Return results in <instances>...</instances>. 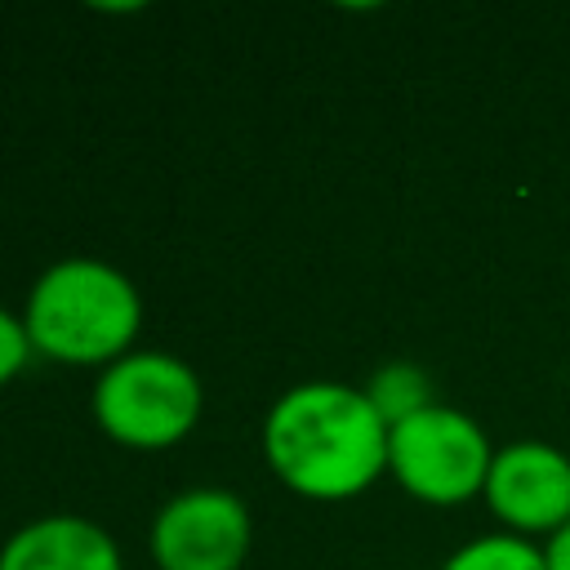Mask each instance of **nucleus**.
<instances>
[{
    "instance_id": "1",
    "label": "nucleus",
    "mask_w": 570,
    "mask_h": 570,
    "mask_svg": "<svg viewBox=\"0 0 570 570\" xmlns=\"http://www.w3.org/2000/svg\"><path fill=\"white\" fill-rule=\"evenodd\" d=\"M263 459L303 499H352L387 472V423L365 387L298 383L263 419Z\"/></svg>"
},
{
    "instance_id": "2",
    "label": "nucleus",
    "mask_w": 570,
    "mask_h": 570,
    "mask_svg": "<svg viewBox=\"0 0 570 570\" xmlns=\"http://www.w3.org/2000/svg\"><path fill=\"white\" fill-rule=\"evenodd\" d=\"M22 325L45 361L107 370L134 352L142 298L120 267L98 258H62L31 285Z\"/></svg>"
},
{
    "instance_id": "3",
    "label": "nucleus",
    "mask_w": 570,
    "mask_h": 570,
    "mask_svg": "<svg viewBox=\"0 0 570 570\" xmlns=\"http://www.w3.org/2000/svg\"><path fill=\"white\" fill-rule=\"evenodd\" d=\"M94 419L129 450H169L200 419V379L174 352H129L98 370Z\"/></svg>"
},
{
    "instance_id": "4",
    "label": "nucleus",
    "mask_w": 570,
    "mask_h": 570,
    "mask_svg": "<svg viewBox=\"0 0 570 570\" xmlns=\"http://www.w3.org/2000/svg\"><path fill=\"white\" fill-rule=\"evenodd\" d=\"M494 450L481 423L454 405H428L387 428V472L432 508H459L485 490Z\"/></svg>"
},
{
    "instance_id": "5",
    "label": "nucleus",
    "mask_w": 570,
    "mask_h": 570,
    "mask_svg": "<svg viewBox=\"0 0 570 570\" xmlns=\"http://www.w3.org/2000/svg\"><path fill=\"white\" fill-rule=\"evenodd\" d=\"M249 539V508L223 485L183 490L151 521V557L160 570H240Z\"/></svg>"
},
{
    "instance_id": "6",
    "label": "nucleus",
    "mask_w": 570,
    "mask_h": 570,
    "mask_svg": "<svg viewBox=\"0 0 570 570\" xmlns=\"http://www.w3.org/2000/svg\"><path fill=\"white\" fill-rule=\"evenodd\" d=\"M481 494L512 534H557L570 525V459L548 441L503 445Z\"/></svg>"
},
{
    "instance_id": "7",
    "label": "nucleus",
    "mask_w": 570,
    "mask_h": 570,
    "mask_svg": "<svg viewBox=\"0 0 570 570\" xmlns=\"http://www.w3.org/2000/svg\"><path fill=\"white\" fill-rule=\"evenodd\" d=\"M0 570H125L116 539L89 517H40L0 548Z\"/></svg>"
},
{
    "instance_id": "8",
    "label": "nucleus",
    "mask_w": 570,
    "mask_h": 570,
    "mask_svg": "<svg viewBox=\"0 0 570 570\" xmlns=\"http://www.w3.org/2000/svg\"><path fill=\"white\" fill-rule=\"evenodd\" d=\"M365 396H370V405L379 410V419H383L387 428H396V423L414 419L419 410L436 405V401H432V379H428L419 365H410V361H387V365H379V370L370 374V383H365Z\"/></svg>"
},
{
    "instance_id": "9",
    "label": "nucleus",
    "mask_w": 570,
    "mask_h": 570,
    "mask_svg": "<svg viewBox=\"0 0 570 570\" xmlns=\"http://www.w3.org/2000/svg\"><path fill=\"white\" fill-rule=\"evenodd\" d=\"M441 570H548V566H543V548H534L521 534H481L459 552H450Z\"/></svg>"
},
{
    "instance_id": "10",
    "label": "nucleus",
    "mask_w": 570,
    "mask_h": 570,
    "mask_svg": "<svg viewBox=\"0 0 570 570\" xmlns=\"http://www.w3.org/2000/svg\"><path fill=\"white\" fill-rule=\"evenodd\" d=\"M31 356H36V347H31V334H27L22 316H13V312L0 307V387L13 383L27 370Z\"/></svg>"
},
{
    "instance_id": "11",
    "label": "nucleus",
    "mask_w": 570,
    "mask_h": 570,
    "mask_svg": "<svg viewBox=\"0 0 570 570\" xmlns=\"http://www.w3.org/2000/svg\"><path fill=\"white\" fill-rule=\"evenodd\" d=\"M543 566H548V570H570V525H561L557 534H548V543H543Z\"/></svg>"
}]
</instances>
